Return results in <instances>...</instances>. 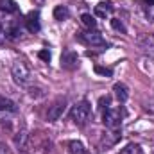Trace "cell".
<instances>
[{
    "instance_id": "obj_9",
    "label": "cell",
    "mask_w": 154,
    "mask_h": 154,
    "mask_svg": "<svg viewBox=\"0 0 154 154\" xmlns=\"http://www.w3.org/2000/svg\"><path fill=\"white\" fill-rule=\"evenodd\" d=\"M111 11H113L111 2H99L95 5V16H99V18H106V14H109Z\"/></svg>"
},
{
    "instance_id": "obj_22",
    "label": "cell",
    "mask_w": 154,
    "mask_h": 154,
    "mask_svg": "<svg viewBox=\"0 0 154 154\" xmlns=\"http://www.w3.org/2000/svg\"><path fill=\"white\" fill-rule=\"evenodd\" d=\"M111 27L115 29V31H120V32H125V27H124V23L118 20V18H113L111 20Z\"/></svg>"
},
{
    "instance_id": "obj_4",
    "label": "cell",
    "mask_w": 154,
    "mask_h": 154,
    "mask_svg": "<svg viewBox=\"0 0 154 154\" xmlns=\"http://www.w3.org/2000/svg\"><path fill=\"white\" fill-rule=\"evenodd\" d=\"M122 116H124V113L120 108H108L102 115V122L109 129H118L122 125Z\"/></svg>"
},
{
    "instance_id": "obj_10",
    "label": "cell",
    "mask_w": 154,
    "mask_h": 154,
    "mask_svg": "<svg viewBox=\"0 0 154 154\" xmlns=\"http://www.w3.org/2000/svg\"><path fill=\"white\" fill-rule=\"evenodd\" d=\"M113 91H115L118 102H125L129 99V90H127V86L124 82H116L115 86H113Z\"/></svg>"
},
{
    "instance_id": "obj_17",
    "label": "cell",
    "mask_w": 154,
    "mask_h": 154,
    "mask_svg": "<svg viewBox=\"0 0 154 154\" xmlns=\"http://www.w3.org/2000/svg\"><path fill=\"white\" fill-rule=\"evenodd\" d=\"M68 149H70V152H72V154H86L84 145H82L81 142H77V140H74V142H70V143H68Z\"/></svg>"
},
{
    "instance_id": "obj_3",
    "label": "cell",
    "mask_w": 154,
    "mask_h": 154,
    "mask_svg": "<svg viewBox=\"0 0 154 154\" xmlns=\"http://www.w3.org/2000/svg\"><path fill=\"white\" fill-rule=\"evenodd\" d=\"M75 38L84 43V45H91V47H104L106 45V39L102 38V34L95 29H88V31H81L77 32Z\"/></svg>"
},
{
    "instance_id": "obj_12",
    "label": "cell",
    "mask_w": 154,
    "mask_h": 154,
    "mask_svg": "<svg viewBox=\"0 0 154 154\" xmlns=\"http://www.w3.org/2000/svg\"><path fill=\"white\" fill-rule=\"evenodd\" d=\"M122 138V134H120V131L118 129H113L111 133H108L104 138H102V143L106 145V147H111V145H115L116 142Z\"/></svg>"
},
{
    "instance_id": "obj_8",
    "label": "cell",
    "mask_w": 154,
    "mask_h": 154,
    "mask_svg": "<svg viewBox=\"0 0 154 154\" xmlns=\"http://www.w3.org/2000/svg\"><path fill=\"white\" fill-rule=\"evenodd\" d=\"M29 131L25 129V127H22L18 133H16V136H14V143H16V147L20 149V151H25L27 149V143H29Z\"/></svg>"
},
{
    "instance_id": "obj_21",
    "label": "cell",
    "mask_w": 154,
    "mask_h": 154,
    "mask_svg": "<svg viewBox=\"0 0 154 154\" xmlns=\"http://www.w3.org/2000/svg\"><path fill=\"white\" fill-rule=\"evenodd\" d=\"M109 102H111V99H109L108 95H106V97H100V99H99V108H100L102 111H106V109L109 108Z\"/></svg>"
},
{
    "instance_id": "obj_23",
    "label": "cell",
    "mask_w": 154,
    "mask_h": 154,
    "mask_svg": "<svg viewBox=\"0 0 154 154\" xmlns=\"http://www.w3.org/2000/svg\"><path fill=\"white\" fill-rule=\"evenodd\" d=\"M38 57L41 61H47V63H48V61H50V52H48V50H39Z\"/></svg>"
},
{
    "instance_id": "obj_24",
    "label": "cell",
    "mask_w": 154,
    "mask_h": 154,
    "mask_svg": "<svg viewBox=\"0 0 154 154\" xmlns=\"http://www.w3.org/2000/svg\"><path fill=\"white\" fill-rule=\"evenodd\" d=\"M143 2H145L147 5H154V0H143Z\"/></svg>"
},
{
    "instance_id": "obj_14",
    "label": "cell",
    "mask_w": 154,
    "mask_h": 154,
    "mask_svg": "<svg viewBox=\"0 0 154 154\" xmlns=\"http://www.w3.org/2000/svg\"><path fill=\"white\" fill-rule=\"evenodd\" d=\"M68 16H70V11H68L66 5H56V7H54V18H56V20L63 22V20H66Z\"/></svg>"
},
{
    "instance_id": "obj_15",
    "label": "cell",
    "mask_w": 154,
    "mask_h": 154,
    "mask_svg": "<svg viewBox=\"0 0 154 154\" xmlns=\"http://www.w3.org/2000/svg\"><path fill=\"white\" fill-rule=\"evenodd\" d=\"M0 11H5V13H16L18 11V5L14 0H0Z\"/></svg>"
},
{
    "instance_id": "obj_6",
    "label": "cell",
    "mask_w": 154,
    "mask_h": 154,
    "mask_svg": "<svg viewBox=\"0 0 154 154\" xmlns=\"http://www.w3.org/2000/svg\"><path fill=\"white\" fill-rule=\"evenodd\" d=\"M77 65H79V57H77V54L74 52V50L66 48V50L61 54V66L66 68V70H74V68H77Z\"/></svg>"
},
{
    "instance_id": "obj_13",
    "label": "cell",
    "mask_w": 154,
    "mask_h": 154,
    "mask_svg": "<svg viewBox=\"0 0 154 154\" xmlns=\"http://www.w3.org/2000/svg\"><path fill=\"white\" fill-rule=\"evenodd\" d=\"M14 111H16V104L0 95V113H14Z\"/></svg>"
},
{
    "instance_id": "obj_11",
    "label": "cell",
    "mask_w": 154,
    "mask_h": 154,
    "mask_svg": "<svg viewBox=\"0 0 154 154\" xmlns=\"http://www.w3.org/2000/svg\"><path fill=\"white\" fill-rule=\"evenodd\" d=\"M25 23H27V29H29V32H38L39 31V20H38V13H29L27 14V20H25Z\"/></svg>"
},
{
    "instance_id": "obj_20",
    "label": "cell",
    "mask_w": 154,
    "mask_h": 154,
    "mask_svg": "<svg viewBox=\"0 0 154 154\" xmlns=\"http://www.w3.org/2000/svg\"><path fill=\"white\" fill-rule=\"evenodd\" d=\"M29 95L34 97V99H39V97L45 95V91H43L41 88H38V86H31V88H29Z\"/></svg>"
},
{
    "instance_id": "obj_1",
    "label": "cell",
    "mask_w": 154,
    "mask_h": 154,
    "mask_svg": "<svg viewBox=\"0 0 154 154\" xmlns=\"http://www.w3.org/2000/svg\"><path fill=\"white\" fill-rule=\"evenodd\" d=\"M11 74H13V77H14V81H16L18 84H22V86H25V84L31 82V70H29L27 63L22 61V59H18V61L13 63Z\"/></svg>"
},
{
    "instance_id": "obj_2",
    "label": "cell",
    "mask_w": 154,
    "mask_h": 154,
    "mask_svg": "<svg viewBox=\"0 0 154 154\" xmlns=\"http://www.w3.org/2000/svg\"><path fill=\"white\" fill-rule=\"evenodd\" d=\"M91 116V104L88 100H81L79 104L74 106L72 109V120L75 122L77 125H84Z\"/></svg>"
},
{
    "instance_id": "obj_16",
    "label": "cell",
    "mask_w": 154,
    "mask_h": 154,
    "mask_svg": "<svg viewBox=\"0 0 154 154\" xmlns=\"http://www.w3.org/2000/svg\"><path fill=\"white\" fill-rule=\"evenodd\" d=\"M81 22H82L88 29H95V27H97V20H95V16H91L90 13L81 14Z\"/></svg>"
},
{
    "instance_id": "obj_25",
    "label": "cell",
    "mask_w": 154,
    "mask_h": 154,
    "mask_svg": "<svg viewBox=\"0 0 154 154\" xmlns=\"http://www.w3.org/2000/svg\"><path fill=\"white\" fill-rule=\"evenodd\" d=\"M2 31H4V27H2V23H0V34H2Z\"/></svg>"
},
{
    "instance_id": "obj_5",
    "label": "cell",
    "mask_w": 154,
    "mask_h": 154,
    "mask_svg": "<svg viewBox=\"0 0 154 154\" xmlns=\"http://www.w3.org/2000/svg\"><path fill=\"white\" fill-rule=\"evenodd\" d=\"M65 109H66V100H65V99H57V100L48 108V113H47L48 122L59 120V118L63 116V113H65Z\"/></svg>"
},
{
    "instance_id": "obj_19",
    "label": "cell",
    "mask_w": 154,
    "mask_h": 154,
    "mask_svg": "<svg viewBox=\"0 0 154 154\" xmlns=\"http://www.w3.org/2000/svg\"><path fill=\"white\" fill-rule=\"evenodd\" d=\"M93 70H95V74L104 75V77H111L113 75V70H111V68H106V66H100V65H95Z\"/></svg>"
},
{
    "instance_id": "obj_7",
    "label": "cell",
    "mask_w": 154,
    "mask_h": 154,
    "mask_svg": "<svg viewBox=\"0 0 154 154\" xmlns=\"http://www.w3.org/2000/svg\"><path fill=\"white\" fill-rule=\"evenodd\" d=\"M138 47L140 50L149 56V57H154V36L152 34H143L138 38Z\"/></svg>"
},
{
    "instance_id": "obj_18",
    "label": "cell",
    "mask_w": 154,
    "mask_h": 154,
    "mask_svg": "<svg viewBox=\"0 0 154 154\" xmlns=\"http://www.w3.org/2000/svg\"><path fill=\"white\" fill-rule=\"evenodd\" d=\"M120 154H142V147H140L138 143H127V145L120 151Z\"/></svg>"
}]
</instances>
